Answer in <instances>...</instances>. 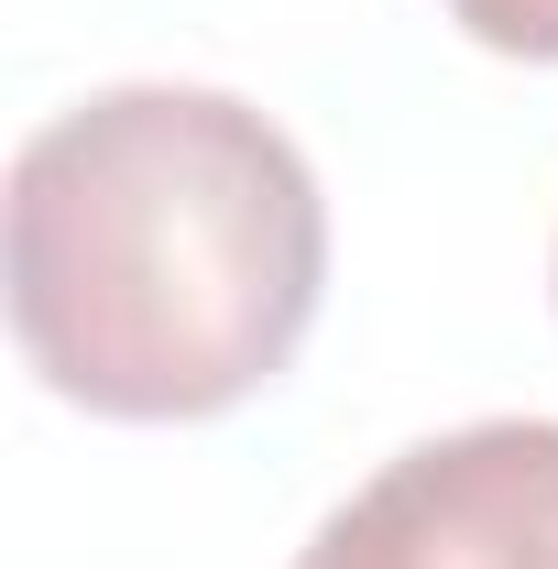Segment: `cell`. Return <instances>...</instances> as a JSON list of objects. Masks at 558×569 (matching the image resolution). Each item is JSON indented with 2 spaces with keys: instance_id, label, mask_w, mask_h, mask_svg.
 <instances>
[{
  "instance_id": "obj_1",
  "label": "cell",
  "mask_w": 558,
  "mask_h": 569,
  "mask_svg": "<svg viewBox=\"0 0 558 569\" xmlns=\"http://www.w3.org/2000/svg\"><path fill=\"white\" fill-rule=\"evenodd\" d=\"M11 340L88 417L198 427L275 383L318 284L329 198L230 88H99L11 153Z\"/></svg>"
},
{
  "instance_id": "obj_2",
  "label": "cell",
  "mask_w": 558,
  "mask_h": 569,
  "mask_svg": "<svg viewBox=\"0 0 558 569\" xmlns=\"http://www.w3.org/2000/svg\"><path fill=\"white\" fill-rule=\"evenodd\" d=\"M296 569H558V417H482L395 449Z\"/></svg>"
},
{
  "instance_id": "obj_3",
  "label": "cell",
  "mask_w": 558,
  "mask_h": 569,
  "mask_svg": "<svg viewBox=\"0 0 558 569\" xmlns=\"http://www.w3.org/2000/svg\"><path fill=\"white\" fill-rule=\"evenodd\" d=\"M449 22L492 44V56H526V67H558V0H449Z\"/></svg>"
}]
</instances>
